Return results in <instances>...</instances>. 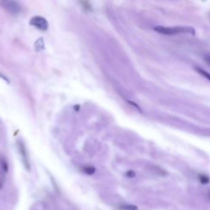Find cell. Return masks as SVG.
I'll return each mask as SVG.
<instances>
[{
	"label": "cell",
	"instance_id": "obj_1",
	"mask_svg": "<svg viewBox=\"0 0 210 210\" xmlns=\"http://www.w3.org/2000/svg\"><path fill=\"white\" fill-rule=\"evenodd\" d=\"M154 30L160 33L173 35L178 33H190L193 35L196 34L195 29L189 27H164L158 26L154 28Z\"/></svg>",
	"mask_w": 210,
	"mask_h": 210
},
{
	"label": "cell",
	"instance_id": "obj_2",
	"mask_svg": "<svg viewBox=\"0 0 210 210\" xmlns=\"http://www.w3.org/2000/svg\"><path fill=\"white\" fill-rule=\"evenodd\" d=\"M30 24L35 27L41 31H46L48 28V23L46 19L41 16H35L30 21Z\"/></svg>",
	"mask_w": 210,
	"mask_h": 210
},
{
	"label": "cell",
	"instance_id": "obj_3",
	"mask_svg": "<svg viewBox=\"0 0 210 210\" xmlns=\"http://www.w3.org/2000/svg\"><path fill=\"white\" fill-rule=\"evenodd\" d=\"M2 3L5 9L13 14H19L21 11V6L17 2L5 1L2 2Z\"/></svg>",
	"mask_w": 210,
	"mask_h": 210
},
{
	"label": "cell",
	"instance_id": "obj_4",
	"mask_svg": "<svg viewBox=\"0 0 210 210\" xmlns=\"http://www.w3.org/2000/svg\"><path fill=\"white\" fill-rule=\"evenodd\" d=\"M18 147L19 148V151L24 163V165L25 168V169L28 171L30 170V163L28 159L27 153L26 151L25 146L24 145V144L22 141H18Z\"/></svg>",
	"mask_w": 210,
	"mask_h": 210
},
{
	"label": "cell",
	"instance_id": "obj_5",
	"mask_svg": "<svg viewBox=\"0 0 210 210\" xmlns=\"http://www.w3.org/2000/svg\"><path fill=\"white\" fill-rule=\"evenodd\" d=\"M199 179L200 182L203 184H208L209 181H210V179L209 177L205 174H200L199 176Z\"/></svg>",
	"mask_w": 210,
	"mask_h": 210
},
{
	"label": "cell",
	"instance_id": "obj_6",
	"mask_svg": "<svg viewBox=\"0 0 210 210\" xmlns=\"http://www.w3.org/2000/svg\"><path fill=\"white\" fill-rule=\"evenodd\" d=\"M152 170L154 172V174L158 175V176H165L167 174V173L166 171H164V170H161L160 168L158 167H155V166H153V168H152Z\"/></svg>",
	"mask_w": 210,
	"mask_h": 210
},
{
	"label": "cell",
	"instance_id": "obj_7",
	"mask_svg": "<svg viewBox=\"0 0 210 210\" xmlns=\"http://www.w3.org/2000/svg\"><path fill=\"white\" fill-rule=\"evenodd\" d=\"M196 70L200 73L201 75H202L203 77H205L206 79H208V80L210 81V74L209 73H208L207 72L205 71L204 70H203L202 68H196Z\"/></svg>",
	"mask_w": 210,
	"mask_h": 210
},
{
	"label": "cell",
	"instance_id": "obj_8",
	"mask_svg": "<svg viewBox=\"0 0 210 210\" xmlns=\"http://www.w3.org/2000/svg\"><path fill=\"white\" fill-rule=\"evenodd\" d=\"M122 210H138V208L136 206L132 205H123L119 207Z\"/></svg>",
	"mask_w": 210,
	"mask_h": 210
},
{
	"label": "cell",
	"instance_id": "obj_9",
	"mask_svg": "<svg viewBox=\"0 0 210 210\" xmlns=\"http://www.w3.org/2000/svg\"><path fill=\"white\" fill-rule=\"evenodd\" d=\"M83 171L88 175H92L95 173V168L93 167H86L83 168Z\"/></svg>",
	"mask_w": 210,
	"mask_h": 210
},
{
	"label": "cell",
	"instance_id": "obj_10",
	"mask_svg": "<svg viewBox=\"0 0 210 210\" xmlns=\"http://www.w3.org/2000/svg\"><path fill=\"white\" fill-rule=\"evenodd\" d=\"M2 168L5 172H8V165L7 162L3 159L2 158Z\"/></svg>",
	"mask_w": 210,
	"mask_h": 210
},
{
	"label": "cell",
	"instance_id": "obj_11",
	"mask_svg": "<svg viewBox=\"0 0 210 210\" xmlns=\"http://www.w3.org/2000/svg\"><path fill=\"white\" fill-rule=\"evenodd\" d=\"M126 176H128V177H134V176H136V174H135V173H134L133 171L130 170V171H129L127 172Z\"/></svg>",
	"mask_w": 210,
	"mask_h": 210
},
{
	"label": "cell",
	"instance_id": "obj_12",
	"mask_svg": "<svg viewBox=\"0 0 210 210\" xmlns=\"http://www.w3.org/2000/svg\"><path fill=\"white\" fill-rule=\"evenodd\" d=\"M205 60L206 61V62L208 64V65H210V56H206L205 58Z\"/></svg>",
	"mask_w": 210,
	"mask_h": 210
},
{
	"label": "cell",
	"instance_id": "obj_13",
	"mask_svg": "<svg viewBox=\"0 0 210 210\" xmlns=\"http://www.w3.org/2000/svg\"><path fill=\"white\" fill-rule=\"evenodd\" d=\"M209 198H210V193H209Z\"/></svg>",
	"mask_w": 210,
	"mask_h": 210
}]
</instances>
